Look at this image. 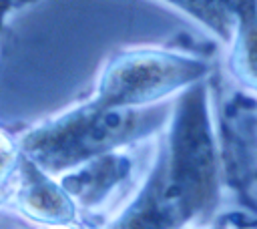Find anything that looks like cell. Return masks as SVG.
Wrapping results in <instances>:
<instances>
[{"label":"cell","mask_w":257,"mask_h":229,"mask_svg":"<svg viewBox=\"0 0 257 229\" xmlns=\"http://www.w3.org/2000/svg\"><path fill=\"white\" fill-rule=\"evenodd\" d=\"M219 201V157L207 90L201 82L181 94L167 143L137 197L108 229H185Z\"/></svg>","instance_id":"obj_1"},{"label":"cell","mask_w":257,"mask_h":229,"mask_svg":"<svg viewBox=\"0 0 257 229\" xmlns=\"http://www.w3.org/2000/svg\"><path fill=\"white\" fill-rule=\"evenodd\" d=\"M169 114V104L163 102L124 110L84 102L30 129L18 147L44 173L56 177L153 135Z\"/></svg>","instance_id":"obj_2"},{"label":"cell","mask_w":257,"mask_h":229,"mask_svg":"<svg viewBox=\"0 0 257 229\" xmlns=\"http://www.w3.org/2000/svg\"><path fill=\"white\" fill-rule=\"evenodd\" d=\"M209 70L207 60L161 48L124 50L106 62L88 102L98 108H145L201 82Z\"/></svg>","instance_id":"obj_3"},{"label":"cell","mask_w":257,"mask_h":229,"mask_svg":"<svg viewBox=\"0 0 257 229\" xmlns=\"http://www.w3.org/2000/svg\"><path fill=\"white\" fill-rule=\"evenodd\" d=\"M14 179L12 201L26 219L58 229L74 225L76 203L52 175L22 155Z\"/></svg>","instance_id":"obj_4"},{"label":"cell","mask_w":257,"mask_h":229,"mask_svg":"<svg viewBox=\"0 0 257 229\" xmlns=\"http://www.w3.org/2000/svg\"><path fill=\"white\" fill-rule=\"evenodd\" d=\"M229 44L231 74L247 90L257 92V0H239Z\"/></svg>","instance_id":"obj_5"},{"label":"cell","mask_w":257,"mask_h":229,"mask_svg":"<svg viewBox=\"0 0 257 229\" xmlns=\"http://www.w3.org/2000/svg\"><path fill=\"white\" fill-rule=\"evenodd\" d=\"M24 2H30V0H16V4H24ZM163 2L195 18L209 32H213L225 44H229L239 0H163Z\"/></svg>","instance_id":"obj_6"},{"label":"cell","mask_w":257,"mask_h":229,"mask_svg":"<svg viewBox=\"0 0 257 229\" xmlns=\"http://www.w3.org/2000/svg\"><path fill=\"white\" fill-rule=\"evenodd\" d=\"M20 157H22V151L18 143H14L6 133L0 131V187L12 181V177L16 175Z\"/></svg>","instance_id":"obj_7"}]
</instances>
